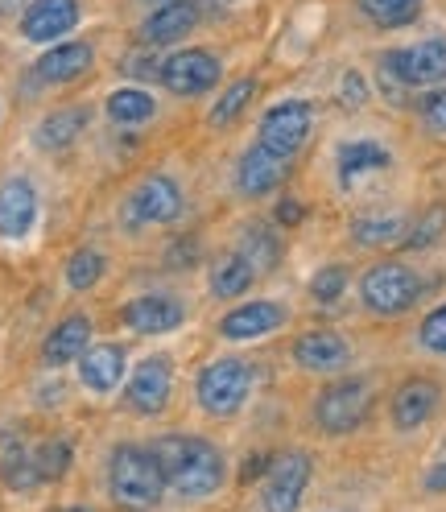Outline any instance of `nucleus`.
<instances>
[{
	"mask_svg": "<svg viewBox=\"0 0 446 512\" xmlns=\"http://www.w3.org/2000/svg\"><path fill=\"white\" fill-rule=\"evenodd\" d=\"M153 459L166 475V488L178 500H207L223 488V475H228V463H223L219 446H211L207 438L195 434H162L153 446Z\"/></svg>",
	"mask_w": 446,
	"mask_h": 512,
	"instance_id": "1",
	"label": "nucleus"
},
{
	"mask_svg": "<svg viewBox=\"0 0 446 512\" xmlns=\"http://www.w3.org/2000/svg\"><path fill=\"white\" fill-rule=\"evenodd\" d=\"M108 492L116 504L124 508H157L166 496V475L157 467L149 446H133V442H120L112 446L108 455Z\"/></svg>",
	"mask_w": 446,
	"mask_h": 512,
	"instance_id": "2",
	"label": "nucleus"
},
{
	"mask_svg": "<svg viewBox=\"0 0 446 512\" xmlns=\"http://www.w3.org/2000/svg\"><path fill=\"white\" fill-rule=\"evenodd\" d=\"M195 397L203 405V413L211 418H236L252 397V368L240 356H219L211 360L199 380H195Z\"/></svg>",
	"mask_w": 446,
	"mask_h": 512,
	"instance_id": "3",
	"label": "nucleus"
},
{
	"mask_svg": "<svg viewBox=\"0 0 446 512\" xmlns=\"http://www.w3.org/2000/svg\"><path fill=\"white\" fill-rule=\"evenodd\" d=\"M186 211V195L174 174H145L129 195H124L120 219L124 228H166Z\"/></svg>",
	"mask_w": 446,
	"mask_h": 512,
	"instance_id": "4",
	"label": "nucleus"
},
{
	"mask_svg": "<svg viewBox=\"0 0 446 512\" xmlns=\"http://www.w3.org/2000/svg\"><path fill=\"white\" fill-rule=\"evenodd\" d=\"M422 298V277L401 261H380L360 277V302L380 318H397Z\"/></svg>",
	"mask_w": 446,
	"mask_h": 512,
	"instance_id": "5",
	"label": "nucleus"
},
{
	"mask_svg": "<svg viewBox=\"0 0 446 512\" xmlns=\"http://www.w3.org/2000/svg\"><path fill=\"white\" fill-rule=\"evenodd\" d=\"M368 409H372V384L360 376H343L314 397V426L323 434H352L368 418Z\"/></svg>",
	"mask_w": 446,
	"mask_h": 512,
	"instance_id": "6",
	"label": "nucleus"
},
{
	"mask_svg": "<svg viewBox=\"0 0 446 512\" xmlns=\"http://www.w3.org/2000/svg\"><path fill=\"white\" fill-rule=\"evenodd\" d=\"M157 79L170 95H182V100H195V95H207L219 87L223 79V62L215 50L203 46H182L174 54H166L157 62Z\"/></svg>",
	"mask_w": 446,
	"mask_h": 512,
	"instance_id": "7",
	"label": "nucleus"
},
{
	"mask_svg": "<svg viewBox=\"0 0 446 512\" xmlns=\"http://www.w3.org/2000/svg\"><path fill=\"white\" fill-rule=\"evenodd\" d=\"M310 133H314V108L306 100H281L261 116L257 145L285 157V162H294L302 145L310 141Z\"/></svg>",
	"mask_w": 446,
	"mask_h": 512,
	"instance_id": "8",
	"label": "nucleus"
},
{
	"mask_svg": "<svg viewBox=\"0 0 446 512\" xmlns=\"http://www.w3.org/2000/svg\"><path fill=\"white\" fill-rule=\"evenodd\" d=\"M380 71H389L401 87H442L446 83V38H426V42L380 54Z\"/></svg>",
	"mask_w": 446,
	"mask_h": 512,
	"instance_id": "9",
	"label": "nucleus"
},
{
	"mask_svg": "<svg viewBox=\"0 0 446 512\" xmlns=\"http://www.w3.org/2000/svg\"><path fill=\"white\" fill-rule=\"evenodd\" d=\"M170 397H174L170 356H145L141 364H133L129 384H124V405L141 413V418H157V413H166Z\"/></svg>",
	"mask_w": 446,
	"mask_h": 512,
	"instance_id": "10",
	"label": "nucleus"
},
{
	"mask_svg": "<svg viewBox=\"0 0 446 512\" xmlns=\"http://www.w3.org/2000/svg\"><path fill=\"white\" fill-rule=\"evenodd\" d=\"M83 21V5L79 0H29L21 9V38L34 46H54L67 42V34H75V25Z\"/></svg>",
	"mask_w": 446,
	"mask_h": 512,
	"instance_id": "11",
	"label": "nucleus"
},
{
	"mask_svg": "<svg viewBox=\"0 0 446 512\" xmlns=\"http://www.w3.org/2000/svg\"><path fill=\"white\" fill-rule=\"evenodd\" d=\"M120 323L153 339V335H174L182 323H186V306L178 294H166V290H149V294H137L133 302L120 306Z\"/></svg>",
	"mask_w": 446,
	"mask_h": 512,
	"instance_id": "12",
	"label": "nucleus"
},
{
	"mask_svg": "<svg viewBox=\"0 0 446 512\" xmlns=\"http://www.w3.org/2000/svg\"><path fill=\"white\" fill-rule=\"evenodd\" d=\"M310 455L302 451H290L281 455L269 475H265V488H261V508L265 512H298L302 508V496H306V484H310Z\"/></svg>",
	"mask_w": 446,
	"mask_h": 512,
	"instance_id": "13",
	"label": "nucleus"
},
{
	"mask_svg": "<svg viewBox=\"0 0 446 512\" xmlns=\"http://www.w3.org/2000/svg\"><path fill=\"white\" fill-rule=\"evenodd\" d=\"M203 21V0H166L145 13L141 21V46L157 50V46H178L182 38H190Z\"/></svg>",
	"mask_w": 446,
	"mask_h": 512,
	"instance_id": "14",
	"label": "nucleus"
},
{
	"mask_svg": "<svg viewBox=\"0 0 446 512\" xmlns=\"http://www.w3.org/2000/svg\"><path fill=\"white\" fill-rule=\"evenodd\" d=\"M285 318H290V310H285L281 302L257 298V302H240L236 310H228L219 318L215 331L228 343H257V339H269L273 331H281Z\"/></svg>",
	"mask_w": 446,
	"mask_h": 512,
	"instance_id": "15",
	"label": "nucleus"
},
{
	"mask_svg": "<svg viewBox=\"0 0 446 512\" xmlns=\"http://www.w3.org/2000/svg\"><path fill=\"white\" fill-rule=\"evenodd\" d=\"M38 215H42V203H38L34 182L21 178V174L0 182V240L21 244L29 232L38 228Z\"/></svg>",
	"mask_w": 446,
	"mask_h": 512,
	"instance_id": "16",
	"label": "nucleus"
},
{
	"mask_svg": "<svg viewBox=\"0 0 446 512\" xmlns=\"http://www.w3.org/2000/svg\"><path fill=\"white\" fill-rule=\"evenodd\" d=\"M294 364H298L302 372L335 376V372H343L347 364H352V343H347L339 331H327V327L306 331V335H298V343H294Z\"/></svg>",
	"mask_w": 446,
	"mask_h": 512,
	"instance_id": "17",
	"label": "nucleus"
},
{
	"mask_svg": "<svg viewBox=\"0 0 446 512\" xmlns=\"http://www.w3.org/2000/svg\"><path fill=\"white\" fill-rule=\"evenodd\" d=\"M75 368H79V384L87 393L108 397V393L120 389L124 368H129V351H124L120 343H91L75 360Z\"/></svg>",
	"mask_w": 446,
	"mask_h": 512,
	"instance_id": "18",
	"label": "nucleus"
},
{
	"mask_svg": "<svg viewBox=\"0 0 446 512\" xmlns=\"http://www.w3.org/2000/svg\"><path fill=\"white\" fill-rule=\"evenodd\" d=\"M95 67V46L91 42H54L38 62H34V79L46 87H67L91 75Z\"/></svg>",
	"mask_w": 446,
	"mask_h": 512,
	"instance_id": "19",
	"label": "nucleus"
},
{
	"mask_svg": "<svg viewBox=\"0 0 446 512\" xmlns=\"http://www.w3.org/2000/svg\"><path fill=\"white\" fill-rule=\"evenodd\" d=\"M290 178V162L261 145H248L236 162V190L248 199H261V195H273V190Z\"/></svg>",
	"mask_w": 446,
	"mask_h": 512,
	"instance_id": "20",
	"label": "nucleus"
},
{
	"mask_svg": "<svg viewBox=\"0 0 446 512\" xmlns=\"http://www.w3.org/2000/svg\"><path fill=\"white\" fill-rule=\"evenodd\" d=\"M438 401H442V389L434 380H426V376H413V380H405L401 389L393 393V426L401 430V434H413V430H422L430 418H434V409H438Z\"/></svg>",
	"mask_w": 446,
	"mask_h": 512,
	"instance_id": "21",
	"label": "nucleus"
},
{
	"mask_svg": "<svg viewBox=\"0 0 446 512\" xmlns=\"http://www.w3.org/2000/svg\"><path fill=\"white\" fill-rule=\"evenodd\" d=\"M91 347V318L87 314H67L62 323L46 335L42 343V364L46 368H67Z\"/></svg>",
	"mask_w": 446,
	"mask_h": 512,
	"instance_id": "22",
	"label": "nucleus"
},
{
	"mask_svg": "<svg viewBox=\"0 0 446 512\" xmlns=\"http://www.w3.org/2000/svg\"><path fill=\"white\" fill-rule=\"evenodd\" d=\"M87 120H91V112L79 108V104L54 108V112H46V116L38 120V128H34V145H38L42 153H62V149H71V145L87 133Z\"/></svg>",
	"mask_w": 446,
	"mask_h": 512,
	"instance_id": "23",
	"label": "nucleus"
},
{
	"mask_svg": "<svg viewBox=\"0 0 446 512\" xmlns=\"http://www.w3.org/2000/svg\"><path fill=\"white\" fill-rule=\"evenodd\" d=\"M389 166H393V153L380 141H347L339 149V182L343 186H356L380 170H389Z\"/></svg>",
	"mask_w": 446,
	"mask_h": 512,
	"instance_id": "24",
	"label": "nucleus"
},
{
	"mask_svg": "<svg viewBox=\"0 0 446 512\" xmlns=\"http://www.w3.org/2000/svg\"><path fill=\"white\" fill-rule=\"evenodd\" d=\"M252 281H257V269H252L244 256L232 248V252H223L219 261L211 265L207 290H211V298H219V302H232V298H244V294L252 290Z\"/></svg>",
	"mask_w": 446,
	"mask_h": 512,
	"instance_id": "25",
	"label": "nucleus"
},
{
	"mask_svg": "<svg viewBox=\"0 0 446 512\" xmlns=\"http://www.w3.org/2000/svg\"><path fill=\"white\" fill-rule=\"evenodd\" d=\"M104 116L116 128H141L157 116V100L145 87H116L104 95Z\"/></svg>",
	"mask_w": 446,
	"mask_h": 512,
	"instance_id": "26",
	"label": "nucleus"
},
{
	"mask_svg": "<svg viewBox=\"0 0 446 512\" xmlns=\"http://www.w3.org/2000/svg\"><path fill=\"white\" fill-rule=\"evenodd\" d=\"M236 252H240L257 273H273L277 261H281V240H277L273 228H265V223H248V228L240 232Z\"/></svg>",
	"mask_w": 446,
	"mask_h": 512,
	"instance_id": "27",
	"label": "nucleus"
},
{
	"mask_svg": "<svg viewBox=\"0 0 446 512\" xmlns=\"http://www.w3.org/2000/svg\"><path fill=\"white\" fill-rule=\"evenodd\" d=\"M405 219L401 215H356L352 219V240L360 248H389L405 240Z\"/></svg>",
	"mask_w": 446,
	"mask_h": 512,
	"instance_id": "28",
	"label": "nucleus"
},
{
	"mask_svg": "<svg viewBox=\"0 0 446 512\" xmlns=\"http://www.w3.org/2000/svg\"><path fill=\"white\" fill-rule=\"evenodd\" d=\"M104 273H108V256L100 252V248H75L71 252V261H67V285L75 294H87V290H95V285L104 281Z\"/></svg>",
	"mask_w": 446,
	"mask_h": 512,
	"instance_id": "29",
	"label": "nucleus"
},
{
	"mask_svg": "<svg viewBox=\"0 0 446 512\" xmlns=\"http://www.w3.org/2000/svg\"><path fill=\"white\" fill-rule=\"evenodd\" d=\"M422 5L426 0H360V9L372 25L380 29H405L422 17Z\"/></svg>",
	"mask_w": 446,
	"mask_h": 512,
	"instance_id": "30",
	"label": "nucleus"
},
{
	"mask_svg": "<svg viewBox=\"0 0 446 512\" xmlns=\"http://www.w3.org/2000/svg\"><path fill=\"white\" fill-rule=\"evenodd\" d=\"M252 95H257V79H236L232 87H223V95H219V100L211 104V112H207V124H211V128L236 124L240 112L252 104Z\"/></svg>",
	"mask_w": 446,
	"mask_h": 512,
	"instance_id": "31",
	"label": "nucleus"
},
{
	"mask_svg": "<svg viewBox=\"0 0 446 512\" xmlns=\"http://www.w3.org/2000/svg\"><path fill=\"white\" fill-rule=\"evenodd\" d=\"M0 475H5V484L17 488V492L42 484L38 463H34V451H25V446H9V451L0 455Z\"/></svg>",
	"mask_w": 446,
	"mask_h": 512,
	"instance_id": "32",
	"label": "nucleus"
},
{
	"mask_svg": "<svg viewBox=\"0 0 446 512\" xmlns=\"http://www.w3.org/2000/svg\"><path fill=\"white\" fill-rule=\"evenodd\" d=\"M34 463H38L42 484H46V479H62V475L71 471V442L46 438L42 446H34Z\"/></svg>",
	"mask_w": 446,
	"mask_h": 512,
	"instance_id": "33",
	"label": "nucleus"
},
{
	"mask_svg": "<svg viewBox=\"0 0 446 512\" xmlns=\"http://www.w3.org/2000/svg\"><path fill=\"white\" fill-rule=\"evenodd\" d=\"M343 290H347V269L343 265H323L310 277V298L318 306H335L343 298Z\"/></svg>",
	"mask_w": 446,
	"mask_h": 512,
	"instance_id": "34",
	"label": "nucleus"
},
{
	"mask_svg": "<svg viewBox=\"0 0 446 512\" xmlns=\"http://www.w3.org/2000/svg\"><path fill=\"white\" fill-rule=\"evenodd\" d=\"M418 116L426 124V133L446 137V87H426L418 100Z\"/></svg>",
	"mask_w": 446,
	"mask_h": 512,
	"instance_id": "35",
	"label": "nucleus"
},
{
	"mask_svg": "<svg viewBox=\"0 0 446 512\" xmlns=\"http://www.w3.org/2000/svg\"><path fill=\"white\" fill-rule=\"evenodd\" d=\"M418 343L430 351V356H446V302L434 306L426 318H422V327H418Z\"/></svg>",
	"mask_w": 446,
	"mask_h": 512,
	"instance_id": "36",
	"label": "nucleus"
},
{
	"mask_svg": "<svg viewBox=\"0 0 446 512\" xmlns=\"http://www.w3.org/2000/svg\"><path fill=\"white\" fill-rule=\"evenodd\" d=\"M446 232V207H430L422 219H418V228H413V236H405L409 248H430L434 240H442Z\"/></svg>",
	"mask_w": 446,
	"mask_h": 512,
	"instance_id": "37",
	"label": "nucleus"
},
{
	"mask_svg": "<svg viewBox=\"0 0 446 512\" xmlns=\"http://www.w3.org/2000/svg\"><path fill=\"white\" fill-rule=\"evenodd\" d=\"M339 100H343V108H360L368 100V79L360 71H347L339 83Z\"/></svg>",
	"mask_w": 446,
	"mask_h": 512,
	"instance_id": "38",
	"label": "nucleus"
},
{
	"mask_svg": "<svg viewBox=\"0 0 446 512\" xmlns=\"http://www.w3.org/2000/svg\"><path fill=\"white\" fill-rule=\"evenodd\" d=\"M426 488H430V492H446V463L426 475Z\"/></svg>",
	"mask_w": 446,
	"mask_h": 512,
	"instance_id": "39",
	"label": "nucleus"
},
{
	"mask_svg": "<svg viewBox=\"0 0 446 512\" xmlns=\"http://www.w3.org/2000/svg\"><path fill=\"white\" fill-rule=\"evenodd\" d=\"M277 219H281V223H298V219H302V207H298V203H281Z\"/></svg>",
	"mask_w": 446,
	"mask_h": 512,
	"instance_id": "40",
	"label": "nucleus"
},
{
	"mask_svg": "<svg viewBox=\"0 0 446 512\" xmlns=\"http://www.w3.org/2000/svg\"><path fill=\"white\" fill-rule=\"evenodd\" d=\"M141 5H149V9H157V5H166V0H141Z\"/></svg>",
	"mask_w": 446,
	"mask_h": 512,
	"instance_id": "41",
	"label": "nucleus"
},
{
	"mask_svg": "<svg viewBox=\"0 0 446 512\" xmlns=\"http://www.w3.org/2000/svg\"><path fill=\"white\" fill-rule=\"evenodd\" d=\"M62 512H95V508H83V504H79V508H62Z\"/></svg>",
	"mask_w": 446,
	"mask_h": 512,
	"instance_id": "42",
	"label": "nucleus"
},
{
	"mask_svg": "<svg viewBox=\"0 0 446 512\" xmlns=\"http://www.w3.org/2000/svg\"><path fill=\"white\" fill-rule=\"evenodd\" d=\"M0 116H5V108H0Z\"/></svg>",
	"mask_w": 446,
	"mask_h": 512,
	"instance_id": "43",
	"label": "nucleus"
}]
</instances>
